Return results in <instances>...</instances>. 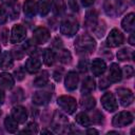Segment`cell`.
<instances>
[{
    "label": "cell",
    "mask_w": 135,
    "mask_h": 135,
    "mask_svg": "<svg viewBox=\"0 0 135 135\" xmlns=\"http://www.w3.org/2000/svg\"><path fill=\"white\" fill-rule=\"evenodd\" d=\"M14 65V60H13V55L11 52L5 51L0 54V68L2 70H7L13 68Z\"/></svg>",
    "instance_id": "16"
},
{
    "label": "cell",
    "mask_w": 135,
    "mask_h": 135,
    "mask_svg": "<svg viewBox=\"0 0 135 135\" xmlns=\"http://www.w3.org/2000/svg\"><path fill=\"white\" fill-rule=\"evenodd\" d=\"M95 89V81L92 77H86L81 85V93L82 95H89Z\"/></svg>",
    "instance_id": "22"
},
{
    "label": "cell",
    "mask_w": 135,
    "mask_h": 135,
    "mask_svg": "<svg viewBox=\"0 0 135 135\" xmlns=\"http://www.w3.org/2000/svg\"><path fill=\"white\" fill-rule=\"evenodd\" d=\"M78 28H79V23L74 16L65 17L60 24L61 34H63L64 36H68V37H73L77 33Z\"/></svg>",
    "instance_id": "2"
},
{
    "label": "cell",
    "mask_w": 135,
    "mask_h": 135,
    "mask_svg": "<svg viewBox=\"0 0 135 135\" xmlns=\"http://www.w3.org/2000/svg\"><path fill=\"white\" fill-rule=\"evenodd\" d=\"M86 133H89V134H93V133L98 134V131H96V130H94V129H91V130H88Z\"/></svg>",
    "instance_id": "50"
},
{
    "label": "cell",
    "mask_w": 135,
    "mask_h": 135,
    "mask_svg": "<svg viewBox=\"0 0 135 135\" xmlns=\"http://www.w3.org/2000/svg\"><path fill=\"white\" fill-rule=\"evenodd\" d=\"M78 82H79V76L76 72L71 71L66 74L65 80H64V85H65L66 90H69V91L76 90V88L78 85Z\"/></svg>",
    "instance_id": "12"
},
{
    "label": "cell",
    "mask_w": 135,
    "mask_h": 135,
    "mask_svg": "<svg viewBox=\"0 0 135 135\" xmlns=\"http://www.w3.org/2000/svg\"><path fill=\"white\" fill-rule=\"evenodd\" d=\"M23 49L26 51V53H28V54H31V55L36 54V53H37V51H38V49L36 47L35 43H34L33 41H31V40H28V41H26V42L24 43Z\"/></svg>",
    "instance_id": "33"
},
{
    "label": "cell",
    "mask_w": 135,
    "mask_h": 135,
    "mask_svg": "<svg viewBox=\"0 0 135 135\" xmlns=\"http://www.w3.org/2000/svg\"><path fill=\"white\" fill-rule=\"evenodd\" d=\"M121 78H122V72L120 68L118 66L117 63H112L109 70L108 79L110 80V82H118L121 80Z\"/></svg>",
    "instance_id": "15"
},
{
    "label": "cell",
    "mask_w": 135,
    "mask_h": 135,
    "mask_svg": "<svg viewBox=\"0 0 135 135\" xmlns=\"http://www.w3.org/2000/svg\"><path fill=\"white\" fill-rule=\"evenodd\" d=\"M7 20V14L5 12V9L3 8L2 5H0V24L5 23Z\"/></svg>",
    "instance_id": "39"
},
{
    "label": "cell",
    "mask_w": 135,
    "mask_h": 135,
    "mask_svg": "<svg viewBox=\"0 0 135 135\" xmlns=\"http://www.w3.org/2000/svg\"><path fill=\"white\" fill-rule=\"evenodd\" d=\"M0 115H1V110H0Z\"/></svg>",
    "instance_id": "52"
},
{
    "label": "cell",
    "mask_w": 135,
    "mask_h": 135,
    "mask_svg": "<svg viewBox=\"0 0 135 135\" xmlns=\"http://www.w3.org/2000/svg\"><path fill=\"white\" fill-rule=\"evenodd\" d=\"M23 97H24V95H23V91L21 90V89H17L15 92H14V94H13V100L14 101H22L23 100Z\"/></svg>",
    "instance_id": "35"
},
{
    "label": "cell",
    "mask_w": 135,
    "mask_h": 135,
    "mask_svg": "<svg viewBox=\"0 0 135 135\" xmlns=\"http://www.w3.org/2000/svg\"><path fill=\"white\" fill-rule=\"evenodd\" d=\"M61 76H62V70L59 72L58 70L57 71H55V73H54V79L56 80V81H60L61 80Z\"/></svg>",
    "instance_id": "44"
},
{
    "label": "cell",
    "mask_w": 135,
    "mask_h": 135,
    "mask_svg": "<svg viewBox=\"0 0 135 135\" xmlns=\"http://www.w3.org/2000/svg\"><path fill=\"white\" fill-rule=\"evenodd\" d=\"M97 12L95 9H90L86 12V15H85V24L86 26H90V27H94L97 23Z\"/></svg>",
    "instance_id": "25"
},
{
    "label": "cell",
    "mask_w": 135,
    "mask_h": 135,
    "mask_svg": "<svg viewBox=\"0 0 135 135\" xmlns=\"http://www.w3.org/2000/svg\"><path fill=\"white\" fill-rule=\"evenodd\" d=\"M117 96H118V99H119L121 105H123V107H129L134 100L133 93L129 89H124V88L117 89Z\"/></svg>",
    "instance_id": "9"
},
{
    "label": "cell",
    "mask_w": 135,
    "mask_h": 135,
    "mask_svg": "<svg viewBox=\"0 0 135 135\" xmlns=\"http://www.w3.org/2000/svg\"><path fill=\"white\" fill-rule=\"evenodd\" d=\"M95 0H81V3L83 6H91L94 3Z\"/></svg>",
    "instance_id": "46"
},
{
    "label": "cell",
    "mask_w": 135,
    "mask_h": 135,
    "mask_svg": "<svg viewBox=\"0 0 135 135\" xmlns=\"http://www.w3.org/2000/svg\"><path fill=\"white\" fill-rule=\"evenodd\" d=\"M24 66H25V70H26L28 73L34 74V73H36V72H38V71L40 70L41 61H40L39 59L35 58V57H34V58L31 57V58H28V59L26 60Z\"/></svg>",
    "instance_id": "19"
},
{
    "label": "cell",
    "mask_w": 135,
    "mask_h": 135,
    "mask_svg": "<svg viewBox=\"0 0 135 135\" xmlns=\"http://www.w3.org/2000/svg\"><path fill=\"white\" fill-rule=\"evenodd\" d=\"M12 116L18 121V123H24L27 119V112L25 108L21 105H16L12 109Z\"/></svg>",
    "instance_id": "13"
},
{
    "label": "cell",
    "mask_w": 135,
    "mask_h": 135,
    "mask_svg": "<svg viewBox=\"0 0 135 135\" xmlns=\"http://www.w3.org/2000/svg\"><path fill=\"white\" fill-rule=\"evenodd\" d=\"M42 57H43V61L46 65H52L54 64L55 60H56V54L50 50V49H45L43 50V53H42Z\"/></svg>",
    "instance_id": "28"
},
{
    "label": "cell",
    "mask_w": 135,
    "mask_h": 135,
    "mask_svg": "<svg viewBox=\"0 0 135 135\" xmlns=\"http://www.w3.org/2000/svg\"><path fill=\"white\" fill-rule=\"evenodd\" d=\"M49 82V73L46 71H42L41 74H39L35 80H34V85L35 86H44Z\"/></svg>",
    "instance_id": "29"
},
{
    "label": "cell",
    "mask_w": 135,
    "mask_h": 135,
    "mask_svg": "<svg viewBox=\"0 0 135 135\" xmlns=\"http://www.w3.org/2000/svg\"><path fill=\"white\" fill-rule=\"evenodd\" d=\"M23 132H25V133H31V134H36V133H38V126H37V123H36V122H31V123H28L27 127H26V129H24Z\"/></svg>",
    "instance_id": "34"
},
{
    "label": "cell",
    "mask_w": 135,
    "mask_h": 135,
    "mask_svg": "<svg viewBox=\"0 0 135 135\" xmlns=\"http://www.w3.org/2000/svg\"><path fill=\"white\" fill-rule=\"evenodd\" d=\"M2 2L7 6H13L17 2V0H2Z\"/></svg>",
    "instance_id": "45"
},
{
    "label": "cell",
    "mask_w": 135,
    "mask_h": 135,
    "mask_svg": "<svg viewBox=\"0 0 135 135\" xmlns=\"http://www.w3.org/2000/svg\"><path fill=\"white\" fill-rule=\"evenodd\" d=\"M4 127L8 133H16L18 130V121L13 116H6L4 119Z\"/></svg>",
    "instance_id": "23"
},
{
    "label": "cell",
    "mask_w": 135,
    "mask_h": 135,
    "mask_svg": "<svg viewBox=\"0 0 135 135\" xmlns=\"http://www.w3.org/2000/svg\"><path fill=\"white\" fill-rule=\"evenodd\" d=\"M15 84V80H14V77L6 73V72H2L0 73V85L6 90H9L14 86Z\"/></svg>",
    "instance_id": "17"
},
{
    "label": "cell",
    "mask_w": 135,
    "mask_h": 135,
    "mask_svg": "<svg viewBox=\"0 0 135 135\" xmlns=\"http://www.w3.org/2000/svg\"><path fill=\"white\" fill-rule=\"evenodd\" d=\"M69 5H70V7L74 12H77L78 11V4H77L76 0H69Z\"/></svg>",
    "instance_id": "43"
},
{
    "label": "cell",
    "mask_w": 135,
    "mask_h": 135,
    "mask_svg": "<svg viewBox=\"0 0 135 135\" xmlns=\"http://www.w3.org/2000/svg\"><path fill=\"white\" fill-rule=\"evenodd\" d=\"M23 12L24 15L28 18H32L36 15L37 12V4L34 0H25L23 4Z\"/></svg>",
    "instance_id": "20"
},
{
    "label": "cell",
    "mask_w": 135,
    "mask_h": 135,
    "mask_svg": "<svg viewBox=\"0 0 135 135\" xmlns=\"http://www.w3.org/2000/svg\"><path fill=\"white\" fill-rule=\"evenodd\" d=\"M133 122V115L130 112H119L113 117L112 124L116 128H122Z\"/></svg>",
    "instance_id": "5"
},
{
    "label": "cell",
    "mask_w": 135,
    "mask_h": 135,
    "mask_svg": "<svg viewBox=\"0 0 135 135\" xmlns=\"http://www.w3.org/2000/svg\"><path fill=\"white\" fill-rule=\"evenodd\" d=\"M121 72L123 73L124 77H127V78H130V77H132V76L134 75V69H133L131 65H126V66H123V70H122Z\"/></svg>",
    "instance_id": "37"
},
{
    "label": "cell",
    "mask_w": 135,
    "mask_h": 135,
    "mask_svg": "<svg viewBox=\"0 0 135 135\" xmlns=\"http://www.w3.org/2000/svg\"><path fill=\"white\" fill-rule=\"evenodd\" d=\"M121 26L127 32H133L135 27V15L133 13L128 14L121 21Z\"/></svg>",
    "instance_id": "18"
},
{
    "label": "cell",
    "mask_w": 135,
    "mask_h": 135,
    "mask_svg": "<svg viewBox=\"0 0 135 135\" xmlns=\"http://www.w3.org/2000/svg\"><path fill=\"white\" fill-rule=\"evenodd\" d=\"M126 8V3L123 0H105L104 11L109 16L116 17L120 15Z\"/></svg>",
    "instance_id": "3"
},
{
    "label": "cell",
    "mask_w": 135,
    "mask_h": 135,
    "mask_svg": "<svg viewBox=\"0 0 135 135\" xmlns=\"http://www.w3.org/2000/svg\"><path fill=\"white\" fill-rule=\"evenodd\" d=\"M57 57H58L59 61L64 63V64H68V63H70L72 61V55L66 50H60L59 53L57 54Z\"/></svg>",
    "instance_id": "31"
},
{
    "label": "cell",
    "mask_w": 135,
    "mask_h": 135,
    "mask_svg": "<svg viewBox=\"0 0 135 135\" xmlns=\"http://www.w3.org/2000/svg\"><path fill=\"white\" fill-rule=\"evenodd\" d=\"M26 37V30L23 25L21 24H17L14 25L11 32V42L12 43H17V42H21L25 39Z\"/></svg>",
    "instance_id": "8"
},
{
    "label": "cell",
    "mask_w": 135,
    "mask_h": 135,
    "mask_svg": "<svg viewBox=\"0 0 135 135\" xmlns=\"http://www.w3.org/2000/svg\"><path fill=\"white\" fill-rule=\"evenodd\" d=\"M95 104H96L95 98L90 95H85L80 99V105L84 110H92L95 107Z\"/></svg>",
    "instance_id": "26"
},
{
    "label": "cell",
    "mask_w": 135,
    "mask_h": 135,
    "mask_svg": "<svg viewBox=\"0 0 135 135\" xmlns=\"http://www.w3.org/2000/svg\"><path fill=\"white\" fill-rule=\"evenodd\" d=\"M78 69H79V71H80L81 73L86 72V70H88V61L84 60V59L80 60V62H79V64H78Z\"/></svg>",
    "instance_id": "40"
},
{
    "label": "cell",
    "mask_w": 135,
    "mask_h": 135,
    "mask_svg": "<svg viewBox=\"0 0 135 135\" xmlns=\"http://www.w3.org/2000/svg\"><path fill=\"white\" fill-rule=\"evenodd\" d=\"M101 104H102L103 109L107 110L108 112H114L118 108L116 98L113 95V93H111V92L104 93L102 95V97H101Z\"/></svg>",
    "instance_id": "6"
},
{
    "label": "cell",
    "mask_w": 135,
    "mask_h": 135,
    "mask_svg": "<svg viewBox=\"0 0 135 135\" xmlns=\"http://www.w3.org/2000/svg\"><path fill=\"white\" fill-rule=\"evenodd\" d=\"M54 45H55L56 47H58V49H59V47H61V46H62L61 40H60V39H58V38H56V39H55V42H54Z\"/></svg>",
    "instance_id": "47"
},
{
    "label": "cell",
    "mask_w": 135,
    "mask_h": 135,
    "mask_svg": "<svg viewBox=\"0 0 135 135\" xmlns=\"http://www.w3.org/2000/svg\"><path fill=\"white\" fill-rule=\"evenodd\" d=\"M102 121H103V115H102V113L100 111H95L93 113V122L100 124Z\"/></svg>",
    "instance_id": "36"
},
{
    "label": "cell",
    "mask_w": 135,
    "mask_h": 135,
    "mask_svg": "<svg viewBox=\"0 0 135 135\" xmlns=\"http://www.w3.org/2000/svg\"><path fill=\"white\" fill-rule=\"evenodd\" d=\"M76 121L82 127H89L91 126V119L85 113H79L76 115Z\"/></svg>",
    "instance_id": "32"
},
{
    "label": "cell",
    "mask_w": 135,
    "mask_h": 135,
    "mask_svg": "<svg viewBox=\"0 0 135 135\" xmlns=\"http://www.w3.org/2000/svg\"><path fill=\"white\" fill-rule=\"evenodd\" d=\"M117 58L120 61H124V60H130L131 58H133V52L127 47L121 49L120 51L117 52Z\"/></svg>",
    "instance_id": "30"
},
{
    "label": "cell",
    "mask_w": 135,
    "mask_h": 135,
    "mask_svg": "<svg viewBox=\"0 0 135 135\" xmlns=\"http://www.w3.org/2000/svg\"><path fill=\"white\" fill-rule=\"evenodd\" d=\"M0 52H1V46H0Z\"/></svg>",
    "instance_id": "51"
},
{
    "label": "cell",
    "mask_w": 135,
    "mask_h": 135,
    "mask_svg": "<svg viewBox=\"0 0 135 135\" xmlns=\"http://www.w3.org/2000/svg\"><path fill=\"white\" fill-rule=\"evenodd\" d=\"M123 43V35L117 28H113L107 38V44L110 47H117Z\"/></svg>",
    "instance_id": "7"
},
{
    "label": "cell",
    "mask_w": 135,
    "mask_h": 135,
    "mask_svg": "<svg viewBox=\"0 0 135 135\" xmlns=\"http://www.w3.org/2000/svg\"><path fill=\"white\" fill-rule=\"evenodd\" d=\"M33 39L37 44H43L50 39V32L47 28L39 26L33 33Z\"/></svg>",
    "instance_id": "10"
},
{
    "label": "cell",
    "mask_w": 135,
    "mask_h": 135,
    "mask_svg": "<svg viewBox=\"0 0 135 135\" xmlns=\"http://www.w3.org/2000/svg\"><path fill=\"white\" fill-rule=\"evenodd\" d=\"M4 99H5V95H4L3 91L0 89V104H2L4 102Z\"/></svg>",
    "instance_id": "48"
},
{
    "label": "cell",
    "mask_w": 135,
    "mask_h": 135,
    "mask_svg": "<svg viewBox=\"0 0 135 135\" xmlns=\"http://www.w3.org/2000/svg\"><path fill=\"white\" fill-rule=\"evenodd\" d=\"M13 55H14V57L17 58L18 60H19V59H22L23 56H24V51H22L21 47L13 49Z\"/></svg>",
    "instance_id": "38"
},
{
    "label": "cell",
    "mask_w": 135,
    "mask_h": 135,
    "mask_svg": "<svg viewBox=\"0 0 135 135\" xmlns=\"http://www.w3.org/2000/svg\"><path fill=\"white\" fill-rule=\"evenodd\" d=\"M91 70H92V73L94 76H100L107 70V64L102 59L96 58L93 60V62L91 64Z\"/></svg>",
    "instance_id": "14"
},
{
    "label": "cell",
    "mask_w": 135,
    "mask_h": 135,
    "mask_svg": "<svg viewBox=\"0 0 135 135\" xmlns=\"http://www.w3.org/2000/svg\"><path fill=\"white\" fill-rule=\"evenodd\" d=\"M54 128L58 129V128H64V126L68 124V119L65 118L64 115H62L59 112H55L54 115Z\"/></svg>",
    "instance_id": "27"
},
{
    "label": "cell",
    "mask_w": 135,
    "mask_h": 135,
    "mask_svg": "<svg viewBox=\"0 0 135 135\" xmlns=\"http://www.w3.org/2000/svg\"><path fill=\"white\" fill-rule=\"evenodd\" d=\"M129 42H130V44H132V45L135 44V41H134V33H133V32L131 33V36H130V38H129Z\"/></svg>",
    "instance_id": "49"
},
{
    "label": "cell",
    "mask_w": 135,
    "mask_h": 135,
    "mask_svg": "<svg viewBox=\"0 0 135 135\" xmlns=\"http://www.w3.org/2000/svg\"><path fill=\"white\" fill-rule=\"evenodd\" d=\"M57 103H58L59 108L68 114H73L77 109L76 99L71 97V96H66V95L60 96L57 99Z\"/></svg>",
    "instance_id": "4"
},
{
    "label": "cell",
    "mask_w": 135,
    "mask_h": 135,
    "mask_svg": "<svg viewBox=\"0 0 135 135\" xmlns=\"http://www.w3.org/2000/svg\"><path fill=\"white\" fill-rule=\"evenodd\" d=\"M51 97H52V93L47 90L37 91L33 95V102L37 105H44L50 101Z\"/></svg>",
    "instance_id": "11"
},
{
    "label": "cell",
    "mask_w": 135,
    "mask_h": 135,
    "mask_svg": "<svg viewBox=\"0 0 135 135\" xmlns=\"http://www.w3.org/2000/svg\"><path fill=\"white\" fill-rule=\"evenodd\" d=\"M37 11L40 16H46L51 8V1L50 0H38L37 1Z\"/></svg>",
    "instance_id": "24"
},
{
    "label": "cell",
    "mask_w": 135,
    "mask_h": 135,
    "mask_svg": "<svg viewBox=\"0 0 135 135\" xmlns=\"http://www.w3.org/2000/svg\"><path fill=\"white\" fill-rule=\"evenodd\" d=\"M65 8L64 0H52V11L56 16H61L65 12Z\"/></svg>",
    "instance_id": "21"
},
{
    "label": "cell",
    "mask_w": 135,
    "mask_h": 135,
    "mask_svg": "<svg viewBox=\"0 0 135 135\" xmlns=\"http://www.w3.org/2000/svg\"><path fill=\"white\" fill-rule=\"evenodd\" d=\"M111 84H110V80L109 79H101L99 81V88L100 90H104L107 88H109Z\"/></svg>",
    "instance_id": "42"
},
{
    "label": "cell",
    "mask_w": 135,
    "mask_h": 135,
    "mask_svg": "<svg viewBox=\"0 0 135 135\" xmlns=\"http://www.w3.org/2000/svg\"><path fill=\"white\" fill-rule=\"evenodd\" d=\"M15 75H16V78L18 80H22L24 78V70L23 68H19L15 71Z\"/></svg>",
    "instance_id": "41"
},
{
    "label": "cell",
    "mask_w": 135,
    "mask_h": 135,
    "mask_svg": "<svg viewBox=\"0 0 135 135\" xmlns=\"http://www.w3.org/2000/svg\"><path fill=\"white\" fill-rule=\"evenodd\" d=\"M75 49L77 51L78 54H91L95 47H96V42L93 39V37H91L88 34H82L80 35L76 41H75Z\"/></svg>",
    "instance_id": "1"
}]
</instances>
